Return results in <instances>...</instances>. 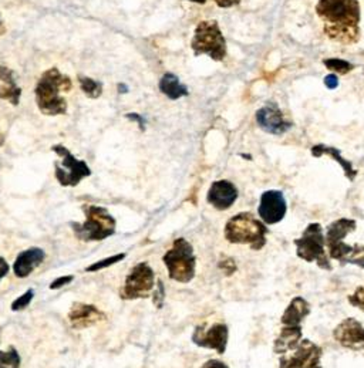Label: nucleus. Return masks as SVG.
Returning a JSON list of instances; mask_svg holds the SVG:
<instances>
[{
  "label": "nucleus",
  "instance_id": "obj_1",
  "mask_svg": "<svg viewBox=\"0 0 364 368\" xmlns=\"http://www.w3.org/2000/svg\"><path fill=\"white\" fill-rule=\"evenodd\" d=\"M316 15L323 22V33L332 42L350 46L360 40L358 0H319Z\"/></svg>",
  "mask_w": 364,
  "mask_h": 368
},
{
  "label": "nucleus",
  "instance_id": "obj_2",
  "mask_svg": "<svg viewBox=\"0 0 364 368\" xmlns=\"http://www.w3.org/2000/svg\"><path fill=\"white\" fill-rule=\"evenodd\" d=\"M71 79L63 75L57 67L44 71L34 89L36 104L42 114L50 117L64 115L67 113V101L61 94L71 91Z\"/></svg>",
  "mask_w": 364,
  "mask_h": 368
},
{
  "label": "nucleus",
  "instance_id": "obj_3",
  "mask_svg": "<svg viewBox=\"0 0 364 368\" xmlns=\"http://www.w3.org/2000/svg\"><path fill=\"white\" fill-rule=\"evenodd\" d=\"M310 315V305L303 298H295L286 307L280 319V333L273 344V351L283 355L289 350H295L302 341V323Z\"/></svg>",
  "mask_w": 364,
  "mask_h": 368
},
{
  "label": "nucleus",
  "instance_id": "obj_4",
  "mask_svg": "<svg viewBox=\"0 0 364 368\" xmlns=\"http://www.w3.org/2000/svg\"><path fill=\"white\" fill-rule=\"evenodd\" d=\"M224 234L230 243L249 245L251 249L261 250L266 245L269 228L253 213L241 212L228 220Z\"/></svg>",
  "mask_w": 364,
  "mask_h": 368
},
{
  "label": "nucleus",
  "instance_id": "obj_5",
  "mask_svg": "<svg viewBox=\"0 0 364 368\" xmlns=\"http://www.w3.org/2000/svg\"><path fill=\"white\" fill-rule=\"evenodd\" d=\"M86 215L84 224L71 222L70 227L75 236L82 242H101L115 234L117 222L114 216L101 206L83 205Z\"/></svg>",
  "mask_w": 364,
  "mask_h": 368
},
{
  "label": "nucleus",
  "instance_id": "obj_6",
  "mask_svg": "<svg viewBox=\"0 0 364 368\" xmlns=\"http://www.w3.org/2000/svg\"><path fill=\"white\" fill-rule=\"evenodd\" d=\"M191 47L195 56L208 54L215 61L225 60L228 53L227 40L216 20H203L196 26Z\"/></svg>",
  "mask_w": 364,
  "mask_h": 368
},
{
  "label": "nucleus",
  "instance_id": "obj_7",
  "mask_svg": "<svg viewBox=\"0 0 364 368\" xmlns=\"http://www.w3.org/2000/svg\"><path fill=\"white\" fill-rule=\"evenodd\" d=\"M296 255L308 263H316L320 269L332 270V259L326 250V239L323 227L318 222L308 225L302 236L295 239Z\"/></svg>",
  "mask_w": 364,
  "mask_h": 368
},
{
  "label": "nucleus",
  "instance_id": "obj_8",
  "mask_svg": "<svg viewBox=\"0 0 364 368\" xmlns=\"http://www.w3.org/2000/svg\"><path fill=\"white\" fill-rule=\"evenodd\" d=\"M163 262L167 266L170 279L178 283H189L195 276L196 256L192 245L184 238L174 241L171 249L163 256Z\"/></svg>",
  "mask_w": 364,
  "mask_h": 368
},
{
  "label": "nucleus",
  "instance_id": "obj_9",
  "mask_svg": "<svg viewBox=\"0 0 364 368\" xmlns=\"http://www.w3.org/2000/svg\"><path fill=\"white\" fill-rule=\"evenodd\" d=\"M51 151L61 158V163L54 165V177L61 186H77L84 178L92 175L87 163L77 160L64 145H53Z\"/></svg>",
  "mask_w": 364,
  "mask_h": 368
},
{
  "label": "nucleus",
  "instance_id": "obj_10",
  "mask_svg": "<svg viewBox=\"0 0 364 368\" xmlns=\"http://www.w3.org/2000/svg\"><path fill=\"white\" fill-rule=\"evenodd\" d=\"M156 286V273L153 267L141 262L135 265L127 274L120 296L123 300L147 299Z\"/></svg>",
  "mask_w": 364,
  "mask_h": 368
},
{
  "label": "nucleus",
  "instance_id": "obj_11",
  "mask_svg": "<svg viewBox=\"0 0 364 368\" xmlns=\"http://www.w3.org/2000/svg\"><path fill=\"white\" fill-rule=\"evenodd\" d=\"M356 228H357L356 220L347 217L334 220V222H332L327 227L325 239H326V248L330 259L337 260L339 263L343 260V256L349 249V245L344 243V238L353 231H356Z\"/></svg>",
  "mask_w": 364,
  "mask_h": 368
},
{
  "label": "nucleus",
  "instance_id": "obj_12",
  "mask_svg": "<svg viewBox=\"0 0 364 368\" xmlns=\"http://www.w3.org/2000/svg\"><path fill=\"white\" fill-rule=\"evenodd\" d=\"M322 354V347L310 340H302L292 355L279 358V368H323Z\"/></svg>",
  "mask_w": 364,
  "mask_h": 368
},
{
  "label": "nucleus",
  "instance_id": "obj_13",
  "mask_svg": "<svg viewBox=\"0 0 364 368\" xmlns=\"http://www.w3.org/2000/svg\"><path fill=\"white\" fill-rule=\"evenodd\" d=\"M228 326L224 323H215L209 329L201 324L194 330L192 341L199 347L211 348L218 354H224L228 345Z\"/></svg>",
  "mask_w": 364,
  "mask_h": 368
},
{
  "label": "nucleus",
  "instance_id": "obj_14",
  "mask_svg": "<svg viewBox=\"0 0 364 368\" xmlns=\"http://www.w3.org/2000/svg\"><path fill=\"white\" fill-rule=\"evenodd\" d=\"M287 210L286 199L280 191H266L261 196L258 213L265 225L279 224Z\"/></svg>",
  "mask_w": 364,
  "mask_h": 368
},
{
  "label": "nucleus",
  "instance_id": "obj_15",
  "mask_svg": "<svg viewBox=\"0 0 364 368\" xmlns=\"http://www.w3.org/2000/svg\"><path fill=\"white\" fill-rule=\"evenodd\" d=\"M256 122L258 125L268 134L272 135H283L292 128V122L286 120L284 114L275 103H269L268 106L259 108L256 111Z\"/></svg>",
  "mask_w": 364,
  "mask_h": 368
},
{
  "label": "nucleus",
  "instance_id": "obj_16",
  "mask_svg": "<svg viewBox=\"0 0 364 368\" xmlns=\"http://www.w3.org/2000/svg\"><path fill=\"white\" fill-rule=\"evenodd\" d=\"M334 340L350 350H364V326L356 319L343 320L333 331Z\"/></svg>",
  "mask_w": 364,
  "mask_h": 368
},
{
  "label": "nucleus",
  "instance_id": "obj_17",
  "mask_svg": "<svg viewBox=\"0 0 364 368\" xmlns=\"http://www.w3.org/2000/svg\"><path fill=\"white\" fill-rule=\"evenodd\" d=\"M238 188L227 179L215 181L206 195V201L218 210H227L230 209L238 199Z\"/></svg>",
  "mask_w": 364,
  "mask_h": 368
},
{
  "label": "nucleus",
  "instance_id": "obj_18",
  "mask_svg": "<svg viewBox=\"0 0 364 368\" xmlns=\"http://www.w3.org/2000/svg\"><path fill=\"white\" fill-rule=\"evenodd\" d=\"M68 322L73 329L83 330L92 326H96L97 323H101L106 320V316L101 310H99L93 305L86 303H75L71 306L68 312Z\"/></svg>",
  "mask_w": 364,
  "mask_h": 368
},
{
  "label": "nucleus",
  "instance_id": "obj_19",
  "mask_svg": "<svg viewBox=\"0 0 364 368\" xmlns=\"http://www.w3.org/2000/svg\"><path fill=\"white\" fill-rule=\"evenodd\" d=\"M44 258H46V253L40 248H30L27 250L20 252L12 266L15 276L20 277V279L30 276L32 272L43 263Z\"/></svg>",
  "mask_w": 364,
  "mask_h": 368
},
{
  "label": "nucleus",
  "instance_id": "obj_20",
  "mask_svg": "<svg viewBox=\"0 0 364 368\" xmlns=\"http://www.w3.org/2000/svg\"><path fill=\"white\" fill-rule=\"evenodd\" d=\"M0 82L5 83L0 86V100H8L11 104L19 106L22 89L16 84L15 72L8 65H0Z\"/></svg>",
  "mask_w": 364,
  "mask_h": 368
},
{
  "label": "nucleus",
  "instance_id": "obj_21",
  "mask_svg": "<svg viewBox=\"0 0 364 368\" xmlns=\"http://www.w3.org/2000/svg\"><path fill=\"white\" fill-rule=\"evenodd\" d=\"M312 156L315 158H320L322 156H329L332 157L334 161H337L340 164V167L344 171V175L349 178V181H354V178L357 177V170H354L353 164L350 161H347L346 158H343L341 153L336 148V146H329V145H315L312 148Z\"/></svg>",
  "mask_w": 364,
  "mask_h": 368
},
{
  "label": "nucleus",
  "instance_id": "obj_22",
  "mask_svg": "<svg viewBox=\"0 0 364 368\" xmlns=\"http://www.w3.org/2000/svg\"><path fill=\"white\" fill-rule=\"evenodd\" d=\"M160 91L170 100H178L188 96V89L180 82V79L172 72H165L160 80Z\"/></svg>",
  "mask_w": 364,
  "mask_h": 368
},
{
  "label": "nucleus",
  "instance_id": "obj_23",
  "mask_svg": "<svg viewBox=\"0 0 364 368\" xmlns=\"http://www.w3.org/2000/svg\"><path fill=\"white\" fill-rule=\"evenodd\" d=\"M340 265H356L364 269V245H349V249Z\"/></svg>",
  "mask_w": 364,
  "mask_h": 368
},
{
  "label": "nucleus",
  "instance_id": "obj_24",
  "mask_svg": "<svg viewBox=\"0 0 364 368\" xmlns=\"http://www.w3.org/2000/svg\"><path fill=\"white\" fill-rule=\"evenodd\" d=\"M79 83H80L83 93L89 99L96 100L103 94V83H100L94 79H90V77H86V76H79Z\"/></svg>",
  "mask_w": 364,
  "mask_h": 368
},
{
  "label": "nucleus",
  "instance_id": "obj_25",
  "mask_svg": "<svg viewBox=\"0 0 364 368\" xmlns=\"http://www.w3.org/2000/svg\"><path fill=\"white\" fill-rule=\"evenodd\" d=\"M22 358L15 347H9L6 351H0V368H20Z\"/></svg>",
  "mask_w": 364,
  "mask_h": 368
},
{
  "label": "nucleus",
  "instance_id": "obj_26",
  "mask_svg": "<svg viewBox=\"0 0 364 368\" xmlns=\"http://www.w3.org/2000/svg\"><path fill=\"white\" fill-rule=\"evenodd\" d=\"M323 64L326 65V68L337 72V75H347V72L354 70V65L351 63L341 58H326L323 60Z\"/></svg>",
  "mask_w": 364,
  "mask_h": 368
},
{
  "label": "nucleus",
  "instance_id": "obj_27",
  "mask_svg": "<svg viewBox=\"0 0 364 368\" xmlns=\"http://www.w3.org/2000/svg\"><path fill=\"white\" fill-rule=\"evenodd\" d=\"M125 256H127L125 253H118V255H114V256H108V258L101 259V260H99V262L90 265L89 267H86V272L90 273V272H99V270L107 269V267H110V266H113V265H115V263L124 260Z\"/></svg>",
  "mask_w": 364,
  "mask_h": 368
},
{
  "label": "nucleus",
  "instance_id": "obj_28",
  "mask_svg": "<svg viewBox=\"0 0 364 368\" xmlns=\"http://www.w3.org/2000/svg\"><path fill=\"white\" fill-rule=\"evenodd\" d=\"M33 298H34V290H33V288H29L26 293L22 294L20 298H18V299L12 303V306H11L12 312H22V310H25V309L32 303Z\"/></svg>",
  "mask_w": 364,
  "mask_h": 368
},
{
  "label": "nucleus",
  "instance_id": "obj_29",
  "mask_svg": "<svg viewBox=\"0 0 364 368\" xmlns=\"http://www.w3.org/2000/svg\"><path fill=\"white\" fill-rule=\"evenodd\" d=\"M349 303L361 312H364V286L357 287L350 296H349Z\"/></svg>",
  "mask_w": 364,
  "mask_h": 368
},
{
  "label": "nucleus",
  "instance_id": "obj_30",
  "mask_svg": "<svg viewBox=\"0 0 364 368\" xmlns=\"http://www.w3.org/2000/svg\"><path fill=\"white\" fill-rule=\"evenodd\" d=\"M154 305L157 309H161L164 305V299H165V290H164V283L161 280L157 281V290H154Z\"/></svg>",
  "mask_w": 364,
  "mask_h": 368
},
{
  "label": "nucleus",
  "instance_id": "obj_31",
  "mask_svg": "<svg viewBox=\"0 0 364 368\" xmlns=\"http://www.w3.org/2000/svg\"><path fill=\"white\" fill-rule=\"evenodd\" d=\"M73 279V276H63V277H58V279H54L51 283H50V288L51 290H57V288H61L63 286H65L67 283H70Z\"/></svg>",
  "mask_w": 364,
  "mask_h": 368
},
{
  "label": "nucleus",
  "instance_id": "obj_32",
  "mask_svg": "<svg viewBox=\"0 0 364 368\" xmlns=\"http://www.w3.org/2000/svg\"><path fill=\"white\" fill-rule=\"evenodd\" d=\"M201 368H230V367L220 360H208L206 362L202 364Z\"/></svg>",
  "mask_w": 364,
  "mask_h": 368
},
{
  "label": "nucleus",
  "instance_id": "obj_33",
  "mask_svg": "<svg viewBox=\"0 0 364 368\" xmlns=\"http://www.w3.org/2000/svg\"><path fill=\"white\" fill-rule=\"evenodd\" d=\"M325 86L329 89V90H334L339 87V79L336 75H329L325 77Z\"/></svg>",
  "mask_w": 364,
  "mask_h": 368
},
{
  "label": "nucleus",
  "instance_id": "obj_34",
  "mask_svg": "<svg viewBox=\"0 0 364 368\" xmlns=\"http://www.w3.org/2000/svg\"><path fill=\"white\" fill-rule=\"evenodd\" d=\"M215 4L220 6V8H224V9H228V8H234V6H238L241 4V0H215Z\"/></svg>",
  "mask_w": 364,
  "mask_h": 368
},
{
  "label": "nucleus",
  "instance_id": "obj_35",
  "mask_svg": "<svg viewBox=\"0 0 364 368\" xmlns=\"http://www.w3.org/2000/svg\"><path fill=\"white\" fill-rule=\"evenodd\" d=\"M125 118H128V120H131V121H135V122H138V125H139V128L144 131L145 129V120L139 115V114H135V113H131V114H127L125 115Z\"/></svg>",
  "mask_w": 364,
  "mask_h": 368
},
{
  "label": "nucleus",
  "instance_id": "obj_36",
  "mask_svg": "<svg viewBox=\"0 0 364 368\" xmlns=\"http://www.w3.org/2000/svg\"><path fill=\"white\" fill-rule=\"evenodd\" d=\"M9 270H11V266L6 262V259L0 258V280H2L9 273Z\"/></svg>",
  "mask_w": 364,
  "mask_h": 368
},
{
  "label": "nucleus",
  "instance_id": "obj_37",
  "mask_svg": "<svg viewBox=\"0 0 364 368\" xmlns=\"http://www.w3.org/2000/svg\"><path fill=\"white\" fill-rule=\"evenodd\" d=\"M6 33V27H5V23L2 20V18H0V36H4Z\"/></svg>",
  "mask_w": 364,
  "mask_h": 368
},
{
  "label": "nucleus",
  "instance_id": "obj_38",
  "mask_svg": "<svg viewBox=\"0 0 364 368\" xmlns=\"http://www.w3.org/2000/svg\"><path fill=\"white\" fill-rule=\"evenodd\" d=\"M5 141H6V135L2 131H0V146H4Z\"/></svg>",
  "mask_w": 364,
  "mask_h": 368
},
{
  "label": "nucleus",
  "instance_id": "obj_39",
  "mask_svg": "<svg viewBox=\"0 0 364 368\" xmlns=\"http://www.w3.org/2000/svg\"><path fill=\"white\" fill-rule=\"evenodd\" d=\"M189 2H194V4H198V5H205L206 0H189Z\"/></svg>",
  "mask_w": 364,
  "mask_h": 368
},
{
  "label": "nucleus",
  "instance_id": "obj_40",
  "mask_svg": "<svg viewBox=\"0 0 364 368\" xmlns=\"http://www.w3.org/2000/svg\"><path fill=\"white\" fill-rule=\"evenodd\" d=\"M118 89H120V93H127V86L118 84Z\"/></svg>",
  "mask_w": 364,
  "mask_h": 368
}]
</instances>
